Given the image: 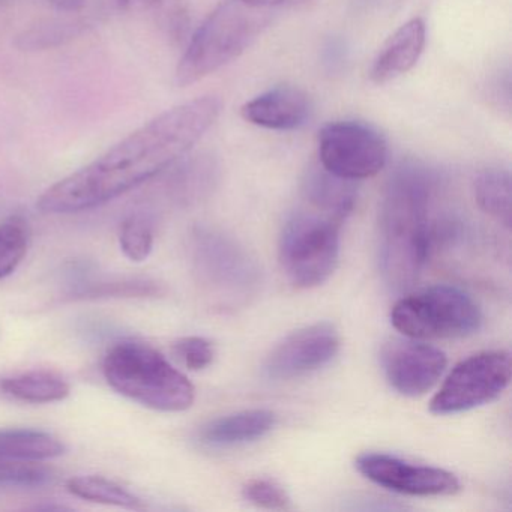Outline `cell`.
Returning a JSON list of instances; mask_svg holds the SVG:
<instances>
[{"label": "cell", "mask_w": 512, "mask_h": 512, "mask_svg": "<svg viewBox=\"0 0 512 512\" xmlns=\"http://www.w3.org/2000/svg\"><path fill=\"white\" fill-rule=\"evenodd\" d=\"M220 112L217 97L196 98L166 110L88 166L47 188L37 208L44 214H79L124 196L185 158Z\"/></svg>", "instance_id": "1"}, {"label": "cell", "mask_w": 512, "mask_h": 512, "mask_svg": "<svg viewBox=\"0 0 512 512\" xmlns=\"http://www.w3.org/2000/svg\"><path fill=\"white\" fill-rule=\"evenodd\" d=\"M439 178L419 163H403L389 178L380 203V269L391 289L406 292L421 277L434 241L431 208Z\"/></svg>", "instance_id": "2"}, {"label": "cell", "mask_w": 512, "mask_h": 512, "mask_svg": "<svg viewBox=\"0 0 512 512\" xmlns=\"http://www.w3.org/2000/svg\"><path fill=\"white\" fill-rule=\"evenodd\" d=\"M103 374L119 394L158 412H184L193 406L196 389L154 347L119 341L104 356Z\"/></svg>", "instance_id": "3"}, {"label": "cell", "mask_w": 512, "mask_h": 512, "mask_svg": "<svg viewBox=\"0 0 512 512\" xmlns=\"http://www.w3.org/2000/svg\"><path fill=\"white\" fill-rule=\"evenodd\" d=\"M271 22L268 8L224 0L194 32L176 68L175 82L187 88L242 55Z\"/></svg>", "instance_id": "4"}, {"label": "cell", "mask_w": 512, "mask_h": 512, "mask_svg": "<svg viewBox=\"0 0 512 512\" xmlns=\"http://www.w3.org/2000/svg\"><path fill=\"white\" fill-rule=\"evenodd\" d=\"M343 221L305 205L284 224L280 262L287 278L299 289H313L328 281L340 259Z\"/></svg>", "instance_id": "5"}, {"label": "cell", "mask_w": 512, "mask_h": 512, "mask_svg": "<svg viewBox=\"0 0 512 512\" xmlns=\"http://www.w3.org/2000/svg\"><path fill=\"white\" fill-rule=\"evenodd\" d=\"M191 260L200 283L224 305L247 304L259 292V263L235 238L211 227L191 233Z\"/></svg>", "instance_id": "6"}, {"label": "cell", "mask_w": 512, "mask_h": 512, "mask_svg": "<svg viewBox=\"0 0 512 512\" xmlns=\"http://www.w3.org/2000/svg\"><path fill=\"white\" fill-rule=\"evenodd\" d=\"M391 322L413 340H445L478 332L482 313L463 290L437 284L401 298L392 308Z\"/></svg>", "instance_id": "7"}, {"label": "cell", "mask_w": 512, "mask_h": 512, "mask_svg": "<svg viewBox=\"0 0 512 512\" xmlns=\"http://www.w3.org/2000/svg\"><path fill=\"white\" fill-rule=\"evenodd\" d=\"M511 355L505 350H487L452 368L430 403L434 415H455L491 403L511 382Z\"/></svg>", "instance_id": "8"}, {"label": "cell", "mask_w": 512, "mask_h": 512, "mask_svg": "<svg viewBox=\"0 0 512 512\" xmlns=\"http://www.w3.org/2000/svg\"><path fill=\"white\" fill-rule=\"evenodd\" d=\"M320 166L346 181L373 178L385 167L388 145L370 125L332 122L319 133Z\"/></svg>", "instance_id": "9"}, {"label": "cell", "mask_w": 512, "mask_h": 512, "mask_svg": "<svg viewBox=\"0 0 512 512\" xmlns=\"http://www.w3.org/2000/svg\"><path fill=\"white\" fill-rule=\"evenodd\" d=\"M340 346V334L334 325L314 323L284 338L269 353L263 370L271 380L298 379L331 364Z\"/></svg>", "instance_id": "10"}, {"label": "cell", "mask_w": 512, "mask_h": 512, "mask_svg": "<svg viewBox=\"0 0 512 512\" xmlns=\"http://www.w3.org/2000/svg\"><path fill=\"white\" fill-rule=\"evenodd\" d=\"M356 467L368 481L406 496H451L460 490V481L454 473L439 467L413 464L395 455L368 452L359 455Z\"/></svg>", "instance_id": "11"}, {"label": "cell", "mask_w": 512, "mask_h": 512, "mask_svg": "<svg viewBox=\"0 0 512 512\" xmlns=\"http://www.w3.org/2000/svg\"><path fill=\"white\" fill-rule=\"evenodd\" d=\"M380 362L389 385L398 394L415 398L427 394L439 382L448 358L442 350L430 344L413 338H394L383 346Z\"/></svg>", "instance_id": "12"}, {"label": "cell", "mask_w": 512, "mask_h": 512, "mask_svg": "<svg viewBox=\"0 0 512 512\" xmlns=\"http://www.w3.org/2000/svg\"><path fill=\"white\" fill-rule=\"evenodd\" d=\"M310 116L307 94L295 86H277L242 107V118L266 130L292 131Z\"/></svg>", "instance_id": "13"}, {"label": "cell", "mask_w": 512, "mask_h": 512, "mask_svg": "<svg viewBox=\"0 0 512 512\" xmlns=\"http://www.w3.org/2000/svg\"><path fill=\"white\" fill-rule=\"evenodd\" d=\"M425 41H427V28L424 20L412 19L404 23L386 41L385 46L374 59L370 71L371 82L383 85L409 73L424 53Z\"/></svg>", "instance_id": "14"}, {"label": "cell", "mask_w": 512, "mask_h": 512, "mask_svg": "<svg viewBox=\"0 0 512 512\" xmlns=\"http://www.w3.org/2000/svg\"><path fill=\"white\" fill-rule=\"evenodd\" d=\"M277 424V416L266 409L244 410L209 421L199 431V440L212 448L247 445L265 437Z\"/></svg>", "instance_id": "15"}, {"label": "cell", "mask_w": 512, "mask_h": 512, "mask_svg": "<svg viewBox=\"0 0 512 512\" xmlns=\"http://www.w3.org/2000/svg\"><path fill=\"white\" fill-rule=\"evenodd\" d=\"M355 182L326 172L322 166L308 170L302 184L305 205L344 221L355 208Z\"/></svg>", "instance_id": "16"}, {"label": "cell", "mask_w": 512, "mask_h": 512, "mask_svg": "<svg viewBox=\"0 0 512 512\" xmlns=\"http://www.w3.org/2000/svg\"><path fill=\"white\" fill-rule=\"evenodd\" d=\"M67 380L47 370H32L0 379V395L31 404L56 403L70 395Z\"/></svg>", "instance_id": "17"}, {"label": "cell", "mask_w": 512, "mask_h": 512, "mask_svg": "<svg viewBox=\"0 0 512 512\" xmlns=\"http://www.w3.org/2000/svg\"><path fill=\"white\" fill-rule=\"evenodd\" d=\"M64 443L47 433L31 428L0 430V457L20 461L53 460L65 454Z\"/></svg>", "instance_id": "18"}, {"label": "cell", "mask_w": 512, "mask_h": 512, "mask_svg": "<svg viewBox=\"0 0 512 512\" xmlns=\"http://www.w3.org/2000/svg\"><path fill=\"white\" fill-rule=\"evenodd\" d=\"M170 179V193L179 202L190 203L208 196L214 190L218 167L211 157L200 155L179 161Z\"/></svg>", "instance_id": "19"}, {"label": "cell", "mask_w": 512, "mask_h": 512, "mask_svg": "<svg viewBox=\"0 0 512 512\" xmlns=\"http://www.w3.org/2000/svg\"><path fill=\"white\" fill-rule=\"evenodd\" d=\"M473 193L479 208L497 223L511 227V176L506 170L488 169L476 176Z\"/></svg>", "instance_id": "20"}, {"label": "cell", "mask_w": 512, "mask_h": 512, "mask_svg": "<svg viewBox=\"0 0 512 512\" xmlns=\"http://www.w3.org/2000/svg\"><path fill=\"white\" fill-rule=\"evenodd\" d=\"M163 293V286L158 281L149 280V278H124V280L77 284V287L68 293V298L71 301L157 298Z\"/></svg>", "instance_id": "21"}, {"label": "cell", "mask_w": 512, "mask_h": 512, "mask_svg": "<svg viewBox=\"0 0 512 512\" xmlns=\"http://www.w3.org/2000/svg\"><path fill=\"white\" fill-rule=\"evenodd\" d=\"M67 490L73 496L89 502L103 505L119 506V508L142 509L143 502L136 494L122 487L118 482L104 476L85 475L68 479Z\"/></svg>", "instance_id": "22"}, {"label": "cell", "mask_w": 512, "mask_h": 512, "mask_svg": "<svg viewBox=\"0 0 512 512\" xmlns=\"http://www.w3.org/2000/svg\"><path fill=\"white\" fill-rule=\"evenodd\" d=\"M31 242V229L25 218L10 217L0 223V280L10 277L25 259Z\"/></svg>", "instance_id": "23"}, {"label": "cell", "mask_w": 512, "mask_h": 512, "mask_svg": "<svg viewBox=\"0 0 512 512\" xmlns=\"http://www.w3.org/2000/svg\"><path fill=\"white\" fill-rule=\"evenodd\" d=\"M154 238V224L148 215L133 214L122 221L119 245L131 262L142 263L151 256Z\"/></svg>", "instance_id": "24"}, {"label": "cell", "mask_w": 512, "mask_h": 512, "mask_svg": "<svg viewBox=\"0 0 512 512\" xmlns=\"http://www.w3.org/2000/svg\"><path fill=\"white\" fill-rule=\"evenodd\" d=\"M55 481V470L40 461L10 460L0 457V487L40 488Z\"/></svg>", "instance_id": "25"}, {"label": "cell", "mask_w": 512, "mask_h": 512, "mask_svg": "<svg viewBox=\"0 0 512 512\" xmlns=\"http://www.w3.org/2000/svg\"><path fill=\"white\" fill-rule=\"evenodd\" d=\"M244 499L263 509H272V511H286L292 508L289 494L278 482L272 479H253L245 484Z\"/></svg>", "instance_id": "26"}, {"label": "cell", "mask_w": 512, "mask_h": 512, "mask_svg": "<svg viewBox=\"0 0 512 512\" xmlns=\"http://www.w3.org/2000/svg\"><path fill=\"white\" fill-rule=\"evenodd\" d=\"M176 358L191 371L208 368L214 361V346L206 338L185 337L173 344Z\"/></svg>", "instance_id": "27"}, {"label": "cell", "mask_w": 512, "mask_h": 512, "mask_svg": "<svg viewBox=\"0 0 512 512\" xmlns=\"http://www.w3.org/2000/svg\"><path fill=\"white\" fill-rule=\"evenodd\" d=\"M56 10L64 11V13H77L83 10L86 0H47Z\"/></svg>", "instance_id": "28"}, {"label": "cell", "mask_w": 512, "mask_h": 512, "mask_svg": "<svg viewBox=\"0 0 512 512\" xmlns=\"http://www.w3.org/2000/svg\"><path fill=\"white\" fill-rule=\"evenodd\" d=\"M157 2L158 0H118V4L124 8H145Z\"/></svg>", "instance_id": "29"}, {"label": "cell", "mask_w": 512, "mask_h": 512, "mask_svg": "<svg viewBox=\"0 0 512 512\" xmlns=\"http://www.w3.org/2000/svg\"><path fill=\"white\" fill-rule=\"evenodd\" d=\"M247 4L254 5V7L271 8L275 5L281 4L283 0H245Z\"/></svg>", "instance_id": "30"}]
</instances>
